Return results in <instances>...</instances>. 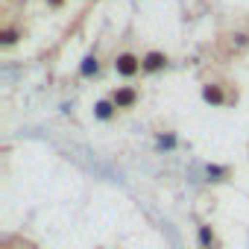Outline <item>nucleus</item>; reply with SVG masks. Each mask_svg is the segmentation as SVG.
I'll return each mask as SVG.
<instances>
[{"instance_id":"9d476101","label":"nucleus","mask_w":249,"mask_h":249,"mask_svg":"<svg viewBox=\"0 0 249 249\" xmlns=\"http://www.w3.org/2000/svg\"><path fill=\"white\" fill-rule=\"evenodd\" d=\"M62 3H65V0H47V6H53V9H59Z\"/></svg>"},{"instance_id":"f257e3e1","label":"nucleus","mask_w":249,"mask_h":249,"mask_svg":"<svg viewBox=\"0 0 249 249\" xmlns=\"http://www.w3.org/2000/svg\"><path fill=\"white\" fill-rule=\"evenodd\" d=\"M114 73L123 76V79H132V76L144 73V59L132 50H123V53L114 56Z\"/></svg>"},{"instance_id":"20e7f679","label":"nucleus","mask_w":249,"mask_h":249,"mask_svg":"<svg viewBox=\"0 0 249 249\" xmlns=\"http://www.w3.org/2000/svg\"><path fill=\"white\" fill-rule=\"evenodd\" d=\"M141 59H144V73H161L167 68V53H161V50H150Z\"/></svg>"},{"instance_id":"0eeeda50","label":"nucleus","mask_w":249,"mask_h":249,"mask_svg":"<svg viewBox=\"0 0 249 249\" xmlns=\"http://www.w3.org/2000/svg\"><path fill=\"white\" fill-rule=\"evenodd\" d=\"M94 114H97L100 120H111V117L117 114V106H114L111 100H100V103L94 106Z\"/></svg>"},{"instance_id":"1a4fd4ad","label":"nucleus","mask_w":249,"mask_h":249,"mask_svg":"<svg viewBox=\"0 0 249 249\" xmlns=\"http://www.w3.org/2000/svg\"><path fill=\"white\" fill-rule=\"evenodd\" d=\"M229 44L234 47V53H240V50L249 47V36H246V33H231V36H229Z\"/></svg>"},{"instance_id":"6e6552de","label":"nucleus","mask_w":249,"mask_h":249,"mask_svg":"<svg viewBox=\"0 0 249 249\" xmlns=\"http://www.w3.org/2000/svg\"><path fill=\"white\" fill-rule=\"evenodd\" d=\"M97 71H100V62H97V56H94V53H91V56H85V59H82V68H79V73H82V76H94Z\"/></svg>"},{"instance_id":"423d86ee","label":"nucleus","mask_w":249,"mask_h":249,"mask_svg":"<svg viewBox=\"0 0 249 249\" xmlns=\"http://www.w3.org/2000/svg\"><path fill=\"white\" fill-rule=\"evenodd\" d=\"M196 234H199V246H202V249H220L217 234H214V229H211L208 223H199V226H196Z\"/></svg>"},{"instance_id":"39448f33","label":"nucleus","mask_w":249,"mask_h":249,"mask_svg":"<svg viewBox=\"0 0 249 249\" xmlns=\"http://www.w3.org/2000/svg\"><path fill=\"white\" fill-rule=\"evenodd\" d=\"M21 38H24V30H21V27H15V24H3V30H0V47H3V50L15 47Z\"/></svg>"},{"instance_id":"f03ea898","label":"nucleus","mask_w":249,"mask_h":249,"mask_svg":"<svg viewBox=\"0 0 249 249\" xmlns=\"http://www.w3.org/2000/svg\"><path fill=\"white\" fill-rule=\"evenodd\" d=\"M138 88H132V85H120V88H114L111 91V103L117 106V108H123V111H126V108H135V103H138Z\"/></svg>"},{"instance_id":"7ed1b4c3","label":"nucleus","mask_w":249,"mask_h":249,"mask_svg":"<svg viewBox=\"0 0 249 249\" xmlns=\"http://www.w3.org/2000/svg\"><path fill=\"white\" fill-rule=\"evenodd\" d=\"M202 100H205L208 106H226V103H229L226 88H223L220 82H205V85H202Z\"/></svg>"}]
</instances>
